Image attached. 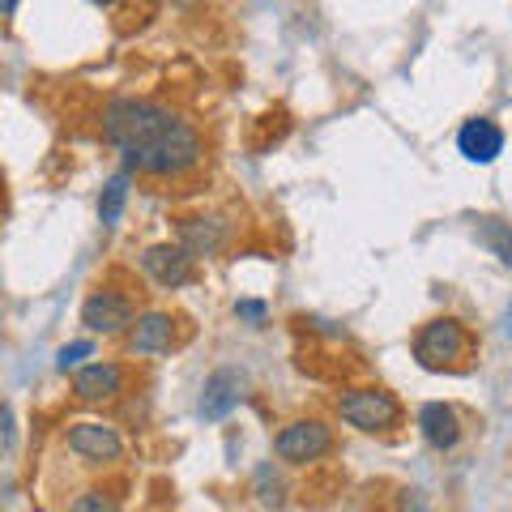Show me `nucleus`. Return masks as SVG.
Here are the masks:
<instances>
[{
	"mask_svg": "<svg viewBox=\"0 0 512 512\" xmlns=\"http://www.w3.org/2000/svg\"><path fill=\"white\" fill-rule=\"evenodd\" d=\"M103 137L120 150L128 171L180 175L201 163V137L188 120L150 99H116L103 111Z\"/></svg>",
	"mask_w": 512,
	"mask_h": 512,
	"instance_id": "f257e3e1",
	"label": "nucleus"
},
{
	"mask_svg": "<svg viewBox=\"0 0 512 512\" xmlns=\"http://www.w3.org/2000/svg\"><path fill=\"white\" fill-rule=\"evenodd\" d=\"M466 329L457 325V320H431V325L419 329V338H414V359H419L427 372H440V367H453L461 355H466Z\"/></svg>",
	"mask_w": 512,
	"mask_h": 512,
	"instance_id": "f03ea898",
	"label": "nucleus"
},
{
	"mask_svg": "<svg viewBox=\"0 0 512 512\" xmlns=\"http://www.w3.org/2000/svg\"><path fill=\"white\" fill-rule=\"evenodd\" d=\"M329 444H333V436H329V427L320 423V419H299V423H291V427H282L278 440H274L278 457L291 461V466H308V461L325 457Z\"/></svg>",
	"mask_w": 512,
	"mask_h": 512,
	"instance_id": "7ed1b4c3",
	"label": "nucleus"
},
{
	"mask_svg": "<svg viewBox=\"0 0 512 512\" xmlns=\"http://www.w3.org/2000/svg\"><path fill=\"white\" fill-rule=\"evenodd\" d=\"M397 414H402L397 402L380 389H355L342 397V419L359 431H389L397 423Z\"/></svg>",
	"mask_w": 512,
	"mask_h": 512,
	"instance_id": "20e7f679",
	"label": "nucleus"
},
{
	"mask_svg": "<svg viewBox=\"0 0 512 512\" xmlns=\"http://www.w3.org/2000/svg\"><path fill=\"white\" fill-rule=\"evenodd\" d=\"M192 256L184 244H154L146 248V256H141V269L158 282V286H167V291H175V286H188L192 282Z\"/></svg>",
	"mask_w": 512,
	"mask_h": 512,
	"instance_id": "39448f33",
	"label": "nucleus"
},
{
	"mask_svg": "<svg viewBox=\"0 0 512 512\" xmlns=\"http://www.w3.org/2000/svg\"><path fill=\"white\" fill-rule=\"evenodd\" d=\"M457 150L466 154L470 163L487 167V163H495V158L504 154V128L495 120H487V116L466 120V124H461V133H457Z\"/></svg>",
	"mask_w": 512,
	"mask_h": 512,
	"instance_id": "423d86ee",
	"label": "nucleus"
},
{
	"mask_svg": "<svg viewBox=\"0 0 512 512\" xmlns=\"http://www.w3.org/2000/svg\"><path fill=\"white\" fill-rule=\"evenodd\" d=\"M82 325L90 333H120L133 325V308H128V299L116 291H94L82 303Z\"/></svg>",
	"mask_w": 512,
	"mask_h": 512,
	"instance_id": "0eeeda50",
	"label": "nucleus"
},
{
	"mask_svg": "<svg viewBox=\"0 0 512 512\" xmlns=\"http://www.w3.org/2000/svg\"><path fill=\"white\" fill-rule=\"evenodd\" d=\"M69 448L86 461H116L124 453V440L116 436V427H107V423H77L69 431Z\"/></svg>",
	"mask_w": 512,
	"mask_h": 512,
	"instance_id": "6e6552de",
	"label": "nucleus"
},
{
	"mask_svg": "<svg viewBox=\"0 0 512 512\" xmlns=\"http://www.w3.org/2000/svg\"><path fill=\"white\" fill-rule=\"evenodd\" d=\"M171 342H175V325L167 312H146L128 329V350L133 355H167Z\"/></svg>",
	"mask_w": 512,
	"mask_h": 512,
	"instance_id": "1a4fd4ad",
	"label": "nucleus"
},
{
	"mask_svg": "<svg viewBox=\"0 0 512 512\" xmlns=\"http://www.w3.org/2000/svg\"><path fill=\"white\" fill-rule=\"evenodd\" d=\"M239 397H244V380L222 367V372H214L210 380H205V393H201V419H205V423L227 419V414L239 406Z\"/></svg>",
	"mask_w": 512,
	"mask_h": 512,
	"instance_id": "9d476101",
	"label": "nucleus"
},
{
	"mask_svg": "<svg viewBox=\"0 0 512 512\" xmlns=\"http://www.w3.org/2000/svg\"><path fill=\"white\" fill-rule=\"evenodd\" d=\"M120 384H124V372L116 363H90L73 376V393L82 402H107V397L120 393Z\"/></svg>",
	"mask_w": 512,
	"mask_h": 512,
	"instance_id": "9b49d317",
	"label": "nucleus"
},
{
	"mask_svg": "<svg viewBox=\"0 0 512 512\" xmlns=\"http://www.w3.org/2000/svg\"><path fill=\"white\" fill-rule=\"evenodd\" d=\"M419 427H423V440L431 448H453L461 440V419H457V410L453 406H444V402H427L419 410Z\"/></svg>",
	"mask_w": 512,
	"mask_h": 512,
	"instance_id": "f8f14e48",
	"label": "nucleus"
},
{
	"mask_svg": "<svg viewBox=\"0 0 512 512\" xmlns=\"http://www.w3.org/2000/svg\"><path fill=\"white\" fill-rule=\"evenodd\" d=\"M180 244L192 252V256H214L222 244H227V222L218 218H192L180 227Z\"/></svg>",
	"mask_w": 512,
	"mask_h": 512,
	"instance_id": "ddd939ff",
	"label": "nucleus"
},
{
	"mask_svg": "<svg viewBox=\"0 0 512 512\" xmlns=\"http://www.w3.org/2000/svg\"><path fill=\"white\" fill-rule=\"evenodd\" d=\"M478 244H483L491 256H500L504 265H512V222H500V218H478Z\"/></svg>",
	"mask_w": 512,
	"mask_h": 512,
	"instance_id": "4468645a",
	"label": "nucleus"
},
{
	"mask_svg": "<svg viewBox=\"0 0 512 512\" xmlns=\"http://www.w3.org/2000/svg\"><path fill=\"white\" fill-rule=\"evenodd\" d=\"M124 201H128V175H116V180H107L103 197H99V218H103V227H116L120 214H124Z\"/></svg>",
	"mask_w": 512,
	"mask_h": 512,
	"instance_id": "2eb2a0df",
	"label": "nucleus"
},
{
	"mask_svg": "<svg viewBox=\"0 0 512 512\" xmlns=\"http://www.w3.org/2000/svg\"><path fill=\"white\" fill-rule=\"evenodd\" d=\"M69 512H120V508H116V500H111V495H103V491H86V495H77Z\"/></svg>",
	"mask_w": 512,
	"mask_h": 512,
	"instance_id": "dca6fc26",
	"label": "nucleus"
},
{
	"mask_svg": "<svg viewBox=\"0 0 512 512\" xmlns=\"http://www.w3.org/2000/svg\"><path fill=\"white\" fill-rule=\"evenodd\" d=\"M90 355H94L90 342H69V346H64L60 355H56V367H60V372H69V367H77V363L90 359Z\"/></svg>",
	"mask_w": 512,
	"mask_h": 512,
	"instance_id": "f3484780",
	"label": "nucleus"
},
{
	"mask_svg": "<svg viewBox=\"0 0 512 512\" xmlns=\"http://www.w3.org/2000/svg\"><path fill=\"white\" fill-rule=\"evenodd\" d=\"M235 312L244 316V320H252V325H261V320H265V303H256V299H239V303H235Z\"/></svg>",
	"mask_w": 512,
	"mask_h": 512,
	"instance_id": "a211bd4d",
	"label": "nucleus"
},
{
	"mask_svg": "<svg viewBox=\"0 0 512 512\" xmlns=\"http://www.w3.org/2000/svg\"><path fill=\"white\" fill-rule=\"evenodd\" d=\"M402 512H431V508L423 504V491H406V495H402Z\"/></svg>",
	"mask_w": 512,
	"mask_h": 512,
	"instance_id": "6ab92c4d",
	"label": "nucleus"
},
{
	"mask_svg": "<svg viewBox=\"0 0 512 512\" xmlns=\"http://www.w3.org/2000/svg\"><path fill=\"white\" fill-rule=\"evenodd\" d=\"M18 13V0H5V18H13Z\"/></svg>",
	"mask_w": 512,
	"mask_h": 512,
	"instance_id": "aec40b11",
	"label": "nucleus"
},
{
	"mask_svg": "<svg viewBox=\"0 0 512 512\" xmlns=\"http://www.w3.org/2000/svg\"><path fill=\"white\" fill-rule=\"evenodd\" d=\"M94 5H116V0H94Z\"/></svg>",
	"mask_w": 512,
	"mask_h": 512,
	"instance_id": "412c9836",
	"label": "nucleus"
}]
</instances>
